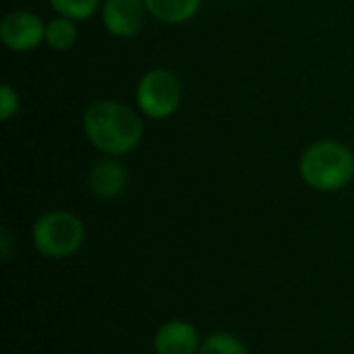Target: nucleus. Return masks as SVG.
Segmentation results:
<instances>
[{
  "label": "nucleus",
  "instance_id": "7ed1b4c3",
  "mask_svg": "<svg viewBox=\"0 0 354 354\" xmlns=\"http://www.w3.org/2000/svg\"><path fill=\"white\" fill-rule=\"evenodd\" d=\"M35 249L50 259H62L77 253L85 243L83 222L64 209L41 214L31 230Z\"/></svg>",
  "mask_w": 354,
  "mask_h": 354
},
{
  "label": "nucleus",
  "instance_id": "20e7f679",
  "mask_svg": "<svg viewBox=\"0 0 354 354\" xmlns=\"http://www.w3.org/2000/svg\"><path fill=\"white\" fill-rule=\"evenodd\" d=\"M137 108L151 120L170 118L183 104V83L168 68L147 71L135 89Z\"/></svg>",
  "mask_w": 354,
  "mask_h": 354
},
{
  "label": "nucleus",
  "instance_id": "39448f33",
  "mask_svg": "<svg viewBox=\"0 0 354 354\" xmlns=\"http://www.w3.org/2000/svg\"><path fill=\"white\" fill-rule=\"evenodd\" d=\"M0 39L12 52H31L46 41V23L33 10H10L0 21Z\"/></svg>",
  "mask_w": 354,
  "mask_h": 354
},
{
  "label": "nucleus",
  "instance_id": "ddd939ff",
  "mask_svg": "<svg viewBox=\"0 0 354 354\" xmlns=\"http://www.w3.org/2000/svg\"><path fill=\"white\" fill-rule=\"evenodd\" d=\"M19 110H21L19 93L8 83H2V87H0V120L8 122L10 118H15L19 114Z\"/></svg>",
  "mask_w": 354,
  "mask_h": 354
},
{
  "label": "nucleus",
  "instance_id": "6e6552de",
  "mask_svg": "<svg viewBox=\"0 0 354 354\" xmlns=\"http://www.w3.org/2000/svg\"><path fill=\"white\" fill-rule=\"evenodd\" d=\"M158 354H199V332L189 322H168L153 338Z\"/></svg>",
  "mask_w": 354,
  "mask_h": 354
},
{
  "label": "nucleus",
  "instance_id": "f8f14e48",
  "mask_svg": "<svg viewBox=\"0 0 354 354\" xmlns=\"http://www.w3.org/2000/svg\"><path fill=\"white\" fill-rule=\"evenodd\" d=\"M199 354H249V348L236 336L218 332L201 342Z\"/></svg>",
  "mask_w": 354,
  "mask_h": 354
},
{
  "label": "nucleus",
  "instance_id": "1a4fd4ad",
  "mask_svg": "<svg viewBox=\"0 0 354 354\" xmlns=\"http://www.w3.org/2000/svg\"><path fill=\"white\" fill-rule=\"evenodd\" d=\"M201 2L203 0H145V6L149 17L156 21L166 25H183L199 12Z\"/></svg>",
  "mask_w": 354,
  "mask_h": 354
},
{
  "label": "nucleus",
  "instance_id": "f03ea898",
  "mask_svg": "<svg viewBox=\"0 0 354 354\" xmlns=\"http://www.w3.org/2000/svg\"><path fill=\"white\" fill-rule=\"evenodd\" d=\"M299 172L315 191H340L354 178V151L334 139L315 141L303 151Z\"/></svg>",
  "mask_w": 354,
  "mask_h": 354
},
{
  "label": "nucleus",
  "instance_id": "f257e3e1",
  "mask_svg": "<svg viewBox=\"0 0 354 354\" xmlns=\"http://www.w3.org/2000/svg\"><path fill=\"white\" fill-rule=\"evenodd\" d=\"M83 135L104 156L120 158L139 147L143 139V120L127 104L116 100H97L83 114Z\"/></svg>",
  "mask_w": 354,
  "mask_h": 354
},
{
  "label": "nucleus",
  "instance_id": "9b49d317",
  "mask_svg": "<svg viewBox=\"0 0 354 354\" xmlns=\"http://www.w3.org/2000/svg\"><path fill=\"white\" fill-rule=\"evenodd\" d=\"M48 4L58 17H66L79 23L91 19L100 10L102 0H48Z\"/></svg>",
  "mask_w": 354,
  "mask_h": 354
},
{
  "label": "nucleus",
  "instance_id": "0eeeda50",
  "mask_svg": "<svg viewBox=\"0 0 354 354\" xmlns=\"http://www.w3.org/2000/svg\"><path fill=\"white\" fill-rule=\"evenodd\" d=\"M89 189L97 199H116L129 185V172L116 158H106L93 164L89 172Z\"/></svg>",
  "mask_w": 354,
  "mask_h": 354
},
{
  "label": "nucleus",
  "instance_id": "9d476101",
  "mask_svg": "<svg viewBox=\"0 0 354 354\" xmlns=\"http://www.w3.org/2000/svg\"><path fill=\"white\" fill-rule=\"evenodd\" d=\"M79 39L77 31V21L66 19V17H54L46 23V44L54 52H68L75 48Z\"/></svg>",
  "mask_w": 354,
  "mask_h": 354
},
{
  "label": "nucleus",
  "instance_id": "423d86ee",
  "mask_svg": "<svg viewBox=\"0 0 354 354\" xmlns=\"http://www.w3.org/2000/svg\"><path fill=\"white\" fill-rule=\"evenodd\" d=\"M100 10L106 31L120 39L141 33L149 15L145 0H104Z\"/></svg>",
  "mask_w": 354,
  "mask_h": 354
}]
</instances>
